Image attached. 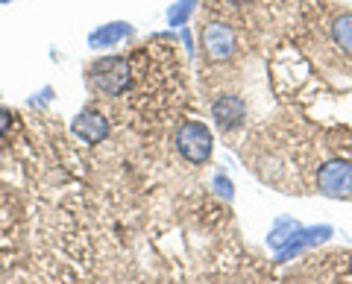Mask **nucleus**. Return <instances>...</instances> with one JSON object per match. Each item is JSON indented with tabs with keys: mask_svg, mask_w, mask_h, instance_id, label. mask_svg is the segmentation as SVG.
Wrapping results in <instances>:
<instances>
[{
	"mask_svg": "<svg viewBox=\"0 0 352 284\" xmlns=\"http://www.w3.org/2000/svg\"><path fill=\"white\" fill-rule=\"evenodd\" d=\"M88 85L103 97H120L132 88V59L106 56L88 68Z\"/></svg>",
	"mask_w": 352,
	"mask_h": 284,
	"instance_id": "1",
	"label": "nucleus"
},
{
	"mask_svg": "<svg viewBox=\"0 0 352 284\" xmlns=\"http://www.w3.org/2000/svg\"><path fill=\"white\" fill-rule=\"evenodd\" d=\"M332 38H335V45L346 53V56H352V15L335 18V24H332Z\"/></svg>",
	"mask_w": 352,
	"mask_h": 284,
	"instance_id": "10",
	"label": "nucleus"
},
{
	"mask_svg": "<svg viewBox=\"0 0 352 284\" xmlns=\"http://www.w3.org/2000/svg\"><path fill=\"white\" fill-rule=\"evenodd\" d=\"M129 36H132V27L126 24V21H112V24L97 27L91 36H88V47L91 50H106V47L120 45V41L129 38Z\"/></svg>",
	"mask_w": 352,
	"mask_h": 284,
	"instance_id": "8",
	"label": "nucleus"
},
{
	"mask_svg": "<svg viewBox=\"0 0 352 284\" xmlns=\"http://www.w3.org/2000/svg\"><path fill=\"white\" fill-rule=\"evenodd\" d=\"M335 228L332 226H300L294 232V237L285 244L279 252H276V261H291V258H300L302 252H308V249H314L317 244H323V240L332 237Z\"/></svg>",
	"mask_w": 352,
	"mask_h": 284,
	"instance_id": "5",
	"label": "nucleus"
},
{
	"mask_svg": "<svg viewBox=\"0 0 352 284\" xmlns=\"http://www.w3.org/2000/svg\"><path fill=\"white\" fill-rule=\"evenodd\" d=\"M12 123H15V115L9 112V108L0 106V138H6V135H9V129H12Z\"/></svg>",
	"mask_w": 352,
	"mask_h": 284,
	"instance_id": "12",
	"label": "nucleus"
},
{
	"mask_svg": "<svg viewBox=\"0 0 352 284\" xmlns=\"http://www.w3.org/2000/svg\"><path fill=\"white\" fill-rule=\"evenodd\" d=\"M212 117L223 132H232L247 120V103L238 94H220L212 103Z\"/></svg>",
	"mask_w": 352,
	"mask_h": 284,
	"instance_id": "6",
	"label": "nucleus"
},
{
	"mask_svg": "<svg viewBox=\"0 0 352 284\" xmlns=\"http://www.w3.org/2000/svg\"><path fill=\"white\" fill-rule=\"evenodd\" d=\"M0 3H12V0H0Z\"/></svg>",
	"mask_w": 352,
	"mask_h": 284,
	"instance_id": "14",
	"label": "nucleus"
},
{
	"mask_svg": "<svg viewBox=\"0 0 352 284\" xmlns=\"http://www.w3.org/2000/svg\"><path fill=\"white\" fill-rule=\"evenodd\" d=\"M194 12H197V0H176V3L168 9V24L173 29L176 27H185Z\"/></svg>",
	"mask_w": 352,
	"mask_h": 284,
	"instance_id": "11",
	"label": "nucleus"
},
{
	"mask_svg": "<svg viewBox=\"0 0 352 284\" xmlns=\"http://www.w3.org/2000/svg\"><path fill=\"white\" fill-rule=\"evenodd\" d=\"M317 193L329 200H349L352 196V165L346 158H332L317 170Z\"/></svg>",
	"mask_w": 352,
	"mask_h": 284,
	"instance_id": "3",
	"label": "nucleus"
},
{
	"mask_svg": "<svg viewBox=\"0 0 352 284\" xmlns=\"http://www.w3.org/2000/svg\"><path fill=\"white\" fill-rule=\"evenodd\" d=\"M71 132L85 141V144H100V141H106L109 135V120L106 115H100L97 108H82L80 115L74 117V123H71Z\"/></svg>",
	"mask_w": 352,
	"mask_h": 284,
	"instance_id": "7",
	"label": "nucleus"
},
{
	"mask_svg": "<svg viewBox=\"0 0 352 284\" xmlns=\"http://www.w3.org/2000/svg\"><path fill=\"white\" fill-rule=\"evenodd\" d=\"M214 188H217V193L223 196V200H232V182H229L226 176H217L214 179Z\"/></svg>",
	"mask_w": 352,
	"mask_h": 284,
	"instance_id": "13",
	"label": "nucleus"
},
{
	"mask_svg": "<svg viewBox=\"0 0 352 284\" xmlns=\"http://www.w3.org/2000/svg\"><path fill=\"white\" fill-rule=\"evenodd\" d=\"M176 150L185 161L191 165H206L208 156H212V147H214V138L208 132V126L200 123V120H185V123L176 129Z\"/></svg>",
	"mask_w": 352,
	"mask_h": 284,
	"instance_id": "2",
	"label": "nucleus"
},
{
	"mask_svg": "<svg viewBox=\"0 0 352 284\" xmlns=\"http://www.w3.org/2000/svg\"><path fill=\"white\" fill-rule=\"evenodd\" d=\"M203 53L212 62H226L235 56L238 50V36L235 29L226 24V21H208L203 27Z\"/></svg>",
	"mask_w": 352,
	"mask_h": 284,
	"instance_id": "4",
	"label": "nucleus"
},
{
	"mask_svg": "<svg viewBox=\"0 0 352 284\" xmlns=\"http://www.w3.org/2000/svg\"><path fill=\"white\" fill-rule=\"evenodd\" d=\"M300 228V223L294 220V217H279L276 223H273V228H270V235H267V244H270V249H279L288 244V240L294 237V232Z\"/></svg>",
	"mask_w": 352,
	"mask_h": 284,
	"instance_id": "9",
	"label": "nucleus"
}]
</instances>
